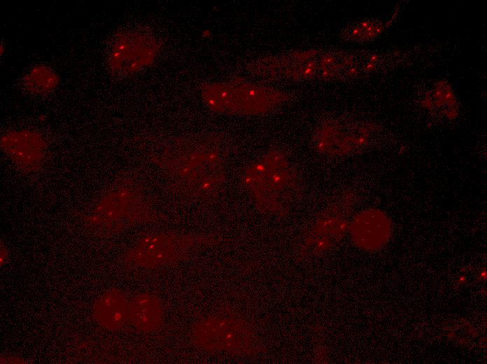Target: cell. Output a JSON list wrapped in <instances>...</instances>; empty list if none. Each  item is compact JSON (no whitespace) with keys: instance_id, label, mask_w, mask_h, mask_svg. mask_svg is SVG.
I'll use <instances>...</instances> for the list:
<instances>
[{"instance_id":"cell-1","label":"cell","mask_w":487,"mask_h":364,"mask_svg":"<svg viewBox=\"0 0 487 364\" xmlns=\"http://www.w3.org/2000/svg\"><path fill=\"white\" fill-rule=\"evenodd\" d=\"M397 58L396 52L314 48L264 56L247 70L267 80L346 81L381 71Z\"/></svg>"},{"instance_id":"cell-2","label":"cell","mask_w":487,"mask_h":364,"mask_svg":"<svg viewBox=\"0 0 487 364\" xmlns=\"http://www.w3.org/2000/svg\"><path fill=\"white\" fill-rule=\"evenodd\" d=\"M150 158L164 173L172 192L189 201L206 203L224 186V158L216 143L174 138Z\"/></svg>"},{"instance_id":"cell-3","label":"cell","mask_w":487,"mask_h":364,"mask_svg":"<svg viewBox=\"0 0 487 364\" xmlns=\"http://www.w3.org/2000/svg\"><path fill=\"white\" fill-rule=\"evenodd\" d=\"M242 183L259 211L280 217L287 215L300 193L295 171L278 150H270L250 164Z\"/></svg>"},{"instance_id":"cell-4","label":"cell","mask_w":487,"mask_h":364,"mask_svg":"<svg viewBox=\"0 0 487 364\" xmlns=\"http://www.w3.org/2000/svg\"><path fill=\"white\" fill-rule=\"evenodd\" d=\"M201 96L215 112L245 115L268 113L288 99L281 90L241 81L204 84Z\"/></svg>"},{"instance_id":"cell-5","label":"cell","mask_w":487,"mask_h":364,"mask_svg":"<svg viewBox=\"0 0 487 364\" xmlns=\"http://www.w3.org/2000/svg\"><path fill=\"white\" fill-rule=\"evenodd\" d=\"M167 220L157 212L145 199L142 192L129 182L111 190L100 200L92 214L85 220L92 225H101L118 232L138 223H159Z\"/></svg>"},{"instance_id":"cell-6","label":"cell","mask_w":487,"mask_h":364,"mask_svg":"<svg viewBox=\"0 0 487 364\" xmlns=\"http://www.w3.org/2000/svg\"><path fill=\"white\" fill-rule=\"evenodd\" d=\"M212 235L198 233L163 232L148 234L127 251L126 265L146 269H155L189 258L195 248L216 245Z\"/></svg>"},{"instance_id":"cell-7","label":"cell","mask_w":487,"mask_h":364,"mask_svg":"<svg viewBox=\"0 0 487 364\" xmlns=\"http://www.w3.org/2000/svg\"><path fill=\"white\" fill-rule=\"evenodd\" d=\"M191 337L195 347L207 351L254 356L262 350L250 325L236 318L210 316L201 319L192 326Z\"/></svg>"},{"instance_id":"cell-8","label":"cell","mask_w":487,"mask_h":364,"mask_svg":"<svg viewBox=\"0 0 487 364\" xmlns=\"http://www.w3.org/2000/svg\"><path fill=\"white\" fill-rule=\"evenodd\" d=\"M355 192L344 190L332 197L327 206L302 233L300 258L321 255L334 247L348 231Z\"/></svg>"},{"instance_id":"cell-9","label":"cell","mask_w":487,"mask_h":364,"mask_svg":"<svg viewBox=\"0 0 487 364\" xmlns=\"http://www.w3.org/2000/svg\"><path fill=\"white\" fill-rule=\"evenodd\" d=\"M376 130V125L369 122L328 120L314 132L313 147L326 155H346L365 148Z\"/></svg>"},{"instance_id":"cell-10","label":"cell","mask_w":487,"mask_h":364,"mask_svg":"<svg viewBox=\"0 0 487 364\" xmlns=\"http://www.w3.org/2000/svg\"><path fill=\"white\" fill-rule=\"evenodd\" d=\"M160 44L154 35L138 30L118 34L111 45L108 64L118 75H129L151 65Z\"/></svg>"},{"instance_id":"cell-11","label":"cell","mask_w":487,"mask_h":364,"mask_svg":"<svg viewBox=\"0 0 487 364\" xmlns=\"http://www.w3.org/2000/svg\"><path fill=\"white\" fill-rule=\"evenodd\" d=\"M0 146L14 164L26 172L38 169L48 150L47 143L42 135L31 130L6 132L1 136Z\"/></svg>"},{"instance_id":"cell-12","label":"cell","mask_w":487,"mask_h":364,"mask_svg":"<svg viewBox=\"0 0 487 364\" xmlns=\"http://www.w3.org/2000/svg\"><path fill=\"white\" fill-rule=\"evenodd\" d=\"M348 231L357 247L372 251L388 242L393 231L392 222L383 211L376 208L367 209L353 217L349 222Z\"/></svg>"},{"instance_id":"cell-13","label":"cell","mask_w":487,"mask_h":364,"mask_svg":"<svg viewBox=\"0 0 487 364\" xmlns=\"http://www.w3.org/2000/svg\"><path fill=\"white\" fill-rule=\"evenodd\" d=\"M92 315L101 328L119 330L130 321L129 301L118 288L108 289L94 300Z\"/></svg>"},{"instance_id":"cell-14","label":"cell","mask_w":487,"mask_h":364,"mask_svg":"<svg viewBox=\"0 0 487 364\" xmlns=\"http://www.w3.org/2000/svg\"><path fill=\"white\" fill-rule=\"evenodd\" d=\"M163 307L159 298L149 293H140L129 301V320L142 332L158 330L163 323Z\"/></svg>"},{"instance_id":"cell-15","label":"cell","mask_w":487,"mask_h":364,"mask_svg":"<svg viewBox=\"0 0 487 364\" xmlns=\"http://www.w3.org/2000/svg\"><path fill=\"white\" fill-rule=\"evenodd\" d=\"M422 106L430 114L449 120L458 115V103L449 81L440 80L425 93L421 101Z\"/></svg>"},{"instance_id":"cell-16","label":"cell","mask_w":487,"mask_h":364,"mask_svg":"<svg viewBox=\"0 0 487 364\" xmlns=\"http://www.w3.org/2000/svg\"><path fill=\"white\" fill-rule=\"evenodd\" d=\"M397 12H395L388 22L379 19H364L353 22L341 31V38L346 41L364 43L380 36L391 24Z\"/></svg>"},{"instance_id":"cell-17","label":"cell","mask_w":487,"mask_h":364,"mask_svg":"<svg viewBox=\"0 0 487 364\" xmlns=\"http://www.w3.org/2000/svg\"><path fill=\"white\" fill-rule=\"evenodd\" d=\"M57 72L50 66L37 64L32 66L22 78L24 87L34 94H46L52 92L59 84Z\"/></svg>"},{"instance_id":"cell-18","label":"cell","mask_w":487,"mask_h":364,"mask_svg":"<svg viewBox=\"0 0 487 364\" xmlns=\"http://www.w3.org/2000/svg\"><path fill=\"white\" fill-rule=\"evenodd\" d=\"M6 251V250L3 248H3H2V246H1V256L3 255V258L1 260V263H2V261L5 260V257L6 256V254H7V253Z\"/></svg>"}]
</instances>
